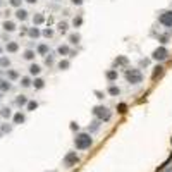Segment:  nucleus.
<instances>
[{
  "label": "nucleus",
  "mask_w": 172,
  "mask_h": 172,
  "mask_svg": "<svg viewBox=\"0 0 172 172\" xmlns=\"http://www.w3.org/2000/svg\"><path fill=\"white\" fill-rule=\"evenodd\" d=\"M0 66H9V59H7V57H2V59H0Z\"/></svg>",
  "instance_id": "nucleus-35"
},
{
  "label": "nucleus",
  "mask_w": 172,
  "mask_h": 172,
  "mask_svg": "<svg viewBox=\"0 0 172 172\" xmlns=\"http://www.w3.org/2000/svg\"><path fill=\"white\" fill-rule=\"evenodd\" d=\"M126 79H127L131 84H139V83L143 81V74H141L139 69H129V71L126 72Z\"/></svg>",
  "instance_id": "nucleus-2"
},
{
  "label": "nucleus",
  "mask_w": 172,
  "mask_h": 172,
  "mask_svg": "<svg viewBox=\"0 0 172 172\" xmlns=\"http://www.w3.org/2000/svg\"><path fill=\"white\" fill-rule=\"evenodd\" d=\"M24 59H26V60H33V59H34V52H33V50H26V52H24Z\"/></svg>",
  "instance_id": "nucleus-25"
},
{
  "label": "nucleus",
  "mask_w": 172,
  "mask_h": 172,
  "mask_svg": "<svg viewBox=\"0 0 172 172\" xmlns=\"http://www.w3.org/2000/svg\"><path fill=\"white\" fill-rule=\"evenodd\" d=\"M59 69H60V71L69 69V60H66V59H64V60H60V62H59Z\"/></svg>",
  "instance_id": "nucleus-24"
},
{
  "label": "nucleus",
  "mask_w": 172,
  "mask_h": 172,
  "mask_svg": "<svg viewBox=\"0 0 172 172\" xmlns=\"http://www.w3.org/2000/svg\"><path fill=\"white\" fill-rule=\"evenodd\" d=\"M21 86H22V88L31 86V79H29V77H22V79H21Z\"/></svg>",
  "instance_id": "nucleus-27"
},
{
  "label": "nucleus",
  "mask_w": 172,
  "mask_h": 172,
  "mask_svg": "<svg viewBox=\"0 0 172 172\" xmlns=\"http://www.w3.org/2000/svg\"><path fill=\"white\" fill-rule=\"evenodd\" d=\"M93 114H95L100 121H109L110 117H112V114H110V110L107 109V107H102V105H98V107H95L93 109Z\"/></svg>",
  "instance_id": "nucleus-3"
},
{
  "label": "nucleus",
  "mask_w": 172,
  "mask_h": 172,
  "mask_svg": "<svg viewBox=\"0 0 172 172\" xmlns=\"http://www.w3.org/2000/svg\"><path fill=\"white\" fill-rule=\"evenodd\" d=\"M71 2H72L74 5H81V4H83V0H71Z\"/></svg>",
  "instance_id": "nucleus-38"
},
{
  "label": "nucleus",
  "mask_w": 172,
  "mask_h": 172,
  "mask_svg": "<svg viewBox=\"0 0 172 172\" xmlns=\"http://www.w3.org/2000/svg\"><path fill=\"white\" fill-rule=\"evenodd\" d=\"M107 79H109V81H115L117 79V71L115 69H112V71L107 72Z\"/></svg>",
  "instance_id": "nucleus-16"
},
{
  "label": "nucleus",
  "mask_w": 172,
  "mask_h": 172,
  "mask_svg": "<svg viewBox=\"0 0 172 172\" xmlns=\"http://www.w3.org/2000/svg\"><path fill=\"white\" fill-rule=\"evenodd\" d=\"M26 105H28V110H34L36 107H38V103L36 102H28Z\"/></svg>",
  "instance_id": "nucleus-31"
},
{
  "label": "nucleus",
  "mask_w": 172,
  "mask_h": 172,
  "mask_svg": "<svg viewBox=\"0 0 172 172\" xmlns=\"http://www.w3.org/2000/svg\"><path fill=\"white\" fill-rule=\"evenodd\" d=\"M10 89V83L9 81H0V91H9Z\"/></svg>",
  "instance_id": "nucleus-18"
},
{
  "label": "nucleus",
  "mask_w": 172,
  "mask_h": 172,
  "mask_svg": "<svg viewBox=\"0 0 172 172\" xmlns=\"http://www.w3.org/2000/svg\"><path fill=\"white\" fill-rule=\"evenodd\" d=\"M169 57V50L165 47H158L155 52H153V55H151V59L153 60H165Z\"/></svg>",
  "instance_id": "nucleus-4"
},
{
  "label": "nucleus",
  "mask_w": 172,
  "mask_h": 172,
  "mask_svg": "<svg viewBox=\"0 0 172 172\" xmlns=\"http://www.w3.org/2000/svg\"><path fill=\"white\" fill-rule=\"evenodd\" d=\"M33 86H34L36 89H41L43 86H45V81H43L41 77H36V79H34V83H33Z\"/></svg>",
  "instance_id": "nucleus-14"
},
{
  "label": "nucleus",
  "mask_w": 172,
  "mask_h": 172,
  "mask_svg": "<svg viewBox=\"0 0 172 172\" xmlns=\"http://www.w3.org/2000/svg\"><path fill=\"white\" fill-rule=\"evenodd\" d=\"M16 19L17 21H26L28 19V10H24V9H17V10H16Z\"/></svg>",
  "instance_id": "nucleus-7"
},
{
  "label": "nucleus",
  "mask_w": 172,
  "mask_h": 172,
  "mask_svg": "<svg viewBox=\"0 0 172 172\" xmlns=\"http://www.w3.org/2000/svg\"><path fill=\"white\" fill-rule=\"evenodd\" d=\"M74 143H76V148H77V150H86V148H89V146H91L93 139H91V136H89V134L81 133V134H77V136H76Z\"/></svg>",
  "instance_id": "nucleus-1"
},
{
  "label": "nucleus",
  "mask_w": 172,
  "mask_h": 172,
  "mask_svg": "<svg viewBox=\"0 0 172 172\" xmlns=\"http://www.w3.org/2000/svg\"><path fill=\"white\" fill-rule=\"evenodd\" d=\"M47 52H48V47L45 45V43H41L40 47H38V54H40V55H47Z\"/></svg>",
  "instance_id": "nucleus-22"
},
{
  "label": "nucleus",
  "mask_w": 172,
  "mask_h": 172,
  "mask_svg": "<svg viewBox=\"0 0 172 172\" xmlns=\"http://www.w3.org/2000/svg\"><path fill=\"white\" fill-rule=\"evenodd\" d=\"M40 72H41V67L38 64H31V66H29V74L31 76H38Z\"/></svg>",
  "instance_id": "nucleus-8"
},
{
  "label": "nucleus",
  "mask_w": 172,
  "mask_h": 172,
  "mask_svg": "<svg viewBox=\"0 0 172 172\" xmlns=\"http://www.w3.org/2000/svg\"><path fill=\"white\" fill-rule=\"evenodd\" d=\"M158 21H160V24H164V26H172V12L171 10H167V12H162L160 14V17H158Z\"/></svg>",
  "instance_id": "nucleus-5"
},
{
  "label": "nucleus",
  "mask_w": 172,
  "mask_h": 172,
  "mask_svg": "<svg viewBox=\"0 0 172 172\" xmlns=\"http://www.w3.org/2000/svg\"><path fill=\"white\" fill-rule=\"evenodd\" d=\"M0 115H2V117H5V119H9V117L12 115V112H10V109H9V107H5V109H2Z\"/></svg>",
  "instance_id": "nucleus-21"
},
{
  "label": "nucleus",
  "mask_w": 172,
  "mask_h": 172,
  "mask_svg": "<svg viewBox=\"0 0 172 172\" xmlns=\"http://www.w3.org/2000/svg\"><path fill=\"white\" fill-rule=\"evenodd\" d=\"M81 22H83V17H81V16L74 17V26H81Z\"/></svg>",
  "instance_id": "nucleus-34"
},
{
  "label": "nucleus",
  "mask_w": 172,
  "mask_h": 172,
  "mask_svg": "<svg viewBox=\"0 0 172 172\" xmlns=\"http://www.w3.org/2000/svg\"><path fill=\"white\" fill-rule=\"evenodd\" d=\"M24 2H28V4H36V0H24Z\"/></svg>",
  "instance_id": "nucleus-39"
},
{
  "label": "nucleus",
  "mask_w": 172,
  "mask_h": 172,
  "mask_svg": "<svg viewBox=\"0 0 172 172\" xmlns=\"http://www.w3.org/2000/svg\"><path fill=\"white\" fill-rule=\"evenodd\" d=\"M117 110H119V114H124V112L127 110V105H126V103H121V105L117 107Z\"/></svg>",
  "instance_id": "nucleus-29"
},
{
  "label": "nucleus",
  "mask_w": 172,
  "mask_h": 172,
  "mask_svg": "<svg viewBox=\"0 0 172 172\" xmlns=\"http://www.w3.org/2000/svg\"><path fill=\"white\" fill-rule=\"evenodd\" d=\"M21 4H22V0H10V5L16 7V9H19Z\"/></svg>",
  "instance_id": "nucleus-30"
},
{
  "label": "nucleus",
  "mask_w": 172,
  "mask_h": 172,
  "mask_svg": "<svg viewBox=\"0 0 172 172\" xmlns=\"http://www.w3.org/2000/svg\"><path fill=\"white\" fill-rule=\"evenodd\" d=\"M167 40H169V36H167V34H164V36H160V41H162V43H167Z\"/></svg>",
  "instance_id": "nucleus-37"
},
{
  "label": "nucleus",
  "mask_w": 172,
  "mask_h": 172,
  "mask_svg": "<svg viewBox=\"0 0 172 172\" xmlns=\"http://www.w3.org/2000/svg\"><path fill=\"white\" fill-rule=\"evenodd\" d=\"M76 162H77V155H76V151L67 153V155H66V158H64V164L67 165V167H72Z\"/></svg>",
  "instance_id": "nucleus-6"
},
{
  "label": "nucleus",
  "mask_w": 172,
  "mask_h": 172,
  "mask_svg": "<svg viewBox=\"0 0 172 172\" xmlns=\"http://www.w3.org/2000/svg\"><path fill=\"white\" fill-rule=\"evenodd\" d=\"M162 72H164V67H162V66H157L155 71H153V74H151V77H153V79H157L158 76H162Z\"/></svg>",
  "instance_id": "nucleus-13"
},
{
  "label": "nucleus",
  "mask_w": 172,
  "mask_h": 172,
  "mask_svg": "<svg viewBox=\"0 0 172 172\" xmlns=\"http://www.w3.org/2000/svg\"><path fill=\"white\" fill-rule=\"evenodd\" d=\"M109 93H110L112 96H117L119 93H121V89L117 88V86H110V88H109Z\"/></svg>",
  "instance_id": "nucleus-26"
},
{
  "label": "nucleus",
  "mask_w": 172,
  "mask_h": 172,
  "mask_svg": "<svg viewBox=\"0 0 172 172\" xmlns=\"http://www.w3.org/2000/svg\"><path fill=\"white\" fill-rule=\"evenodd\" d=\"M52 34H54V31H52V29H45V31H43V36H47V38H50Z\"/></svg>",
  "instance_id": "nucleus-36"
},
{
  "label": "nucleus",
  "mask_w": 172,
  "mask_h": 172,
  "mask_svg": "<svg viewBox=\"0 0 172 172\" xmlns=\"http://www.w3.org/2000/svg\"><path fill=\"white\" fill-rule=\"evenodd\" d=\"M115 64L117 66H126V64H127V57H117Z\"/></svg>",
  "instance_id": "nucleus-23"
},
{
  "label": "nucleus",
  "mask_w": 172,
  "mask_h": 172,
  "mask_svg": "<svg viewBox=\"0 0 172 172\" xmlns=\"http://www.w3.org/2000/svg\"><path fill=\"white\" fill-rule=\"evenodd\" d=\"M17 72H16V71H9V79H17Z\"/></svg>",
  "instance_id": "nucleus-33"
},
{
  "label": "nucleus",
  "mask_w": 172,
  "mask_h": 172,
  "mask_svg": "<svg viewBox=\"0 0 172 172\" xmlns=\"http://www.w3.org/2000/svg\"><path fill=\"white\" fill-rule=\"evenodd\" d=\"M7 52H10V54H14V52H17L19 50V45L16 43V41H10V43H7Z\"/></svg>",
  "instance_id": "nucleus-9"
},
{
  "label": "nucleus",
  "mask_w": 172,
  "mask_h": 172,
  "mask_svg": "<svg viewBox=\"0 0 172 172\" xmlns=\"http://www.w3.org/2000/svg\"><path fill=\"white\" fill-rule=\"evenodd\" d=\"M16 103H17V105H26L28 103V98L24 95H21V96H17V98H16Z\"/></svg>",
  "instance_id": "nucleus-20"
},
{
  "label": "nucleus",
  "mask_w": 172,
  "mask_h": 172,
  "mask_svg": "<svg viewBox=\"0 0 172 172\" xmlns=\"http://www.w3.org/2000/svg\"><path fill=\"white\" fill-rule=\"evenodd\" d=\"M43 21H45V16H43V14H34V17H33L34 24H41Z\"/></svg>",
  "instance_id": "nucleus-15"
},
{
  "label": "nucleus",
  "mask_w": 172,
  "mask_h": 172,
  "mask_svg": "<svg viewBox=\"0 0 172 172\" xmlns=\"http://www.w3.org/2000/svg\"><path fill=\"white\" fill-rule=\"evenodd\" d=\"M14 122H16V124L24 122V114H21V112H17V114L14 115Z\"/></svg>",
  "instance_id": "nucleus-17"
},
{
  "label": "nucleus",
  "mask_w": 172,
  "mask_h": 172,
  "mask_svg": "<svg viewBox=\"0 0 172 172\" xmlns=\"http://www.w3.org/2000/svg\"><path fill=\"white\" fill-rule=\"evenodd\" d=\"M79 40H81V36H79L77 33H72L71 36H69V43H72V45H77Z\"/></svg>",
  "instance_id": "nucleus-11"
},
{
  "label": "nucleus",
  "mask_w": 172,
  "mask_h": 172,
  "mask_svg": "<svg viewBox=\"0 0 172 172\" xmlns=\"http://www.w3.org/2000/svg\"><path fill=\"white\" fill-rule=\"evenodd\" d=\"M28 34H29V36H31V38H38V36H40V29H38V28H29V31H28Z\"/></svg>",
  "instance_id": "nucleus-12"
},
{
  "label": "nucleus",
  "mask_w": 172,
  "mask_h": 172,
  "mask_svg": "<svg viewBox=\"0 0 172 172\" xmlns=\"http://www.w3.org/2000/svg\"><path fill=\"white\" fill-rule=\"evenodd\" d=\"M57 52H59L60 55H69V47H67V45H60Z\"/></svg>",
  "instance_id": "nucleus-19"
},
{
  "label": "nucleus",
  "mask_w": 172,
  "mask_h": 172,
  "mask_svg": "<svg viewBox=\"0 0 172 172\" xmlns=\"http://www.w3.org/2000/svg\"><path fill=\"white\" fill-rule=\"evenodd\" d=\"M2 28H4L5 31H9V33H10V31H14V29H16V24H14L12 21H5V22L2 24Z\"/></svg>",
  "instance_id": "nucleus-10"
},
{
  "label": "nucleus",
  "mask_w": 172,
  "mask_h": 172,
  "mask_svg": "<svg viewBox=\"0 0 172 172\" xmlns=\"http://www.w3.org/2000/svg\"><path fill=\"white\" fill-rule=\"evenodd\" d=\"M45 64H47V66H52V64H54V57H52V55L45 57Z\"/></svg>",
  "instance_id": "nucleus-32"
},
{
  "label": "nucleus",
  "mask_w": 172,
  "mask_h": 172,
  "mask_svg": "<svg viewBox=\"0 0 172 172\" xmlns=\"http://www.w3.org/2000/svg\"><path fill=\"white\" fill-rule=\"evenodd\" d=\"M67 22H59V31H60V33L62 34H64V33H67Z\"/></svg>",
  "instance_id": "nucleus-28"
},
{
  "label": "nucleus",
  "mask_w": 172,
  "mask_h": 172,
  "mask_svg": "<svg viewBox=\"0 0 172 172\" xmlns=\"http://www.w3.org/2000/svg\"><path fill=\"white\" fill-rule=\"evenodd\" d=\"M0 16H2V14H0Z\"/></svg>",
  "instance_id": "nucleus-40"
}]
</instances>
